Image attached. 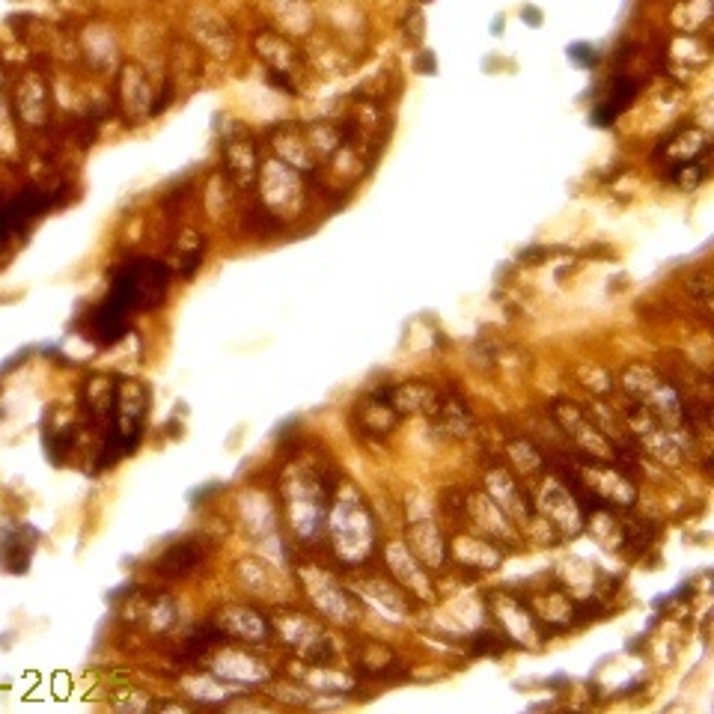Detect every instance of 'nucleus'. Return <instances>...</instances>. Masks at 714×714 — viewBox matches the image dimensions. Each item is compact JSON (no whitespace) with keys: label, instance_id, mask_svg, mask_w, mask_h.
Wrapping results in <instances>:
<instances>
[{"label":"nucleus","instance_id":"f257e3e1","mask_svg":"<svg viewBox=\"0 0 714 714\" xmlns=\"http://www.w3.org/2000/svg\"><path fill=\"white\" fill-rule=\"evenodd\" d=\"M619 384L622 390L640 402L646 411H652L676 438L679 444L685 447V429H688V420H685V399L679 396V390L664 381L652 366L646 363H628L619 375Z\"/></svg>","mask_w":714,"mask_h":714},{"label":"nucleus","instance_id":"f03ea898","mask_svg":"<svg viewBox=\"0 0 714 714\" xmlns=\"http://www.w3.org/2000/svg\"><path fill=\"white\" fill-rule=\"evenodd\" d=\"M622 420H625L628 432L640 441V447H643L652 459H658V462H664V465H679V462H682L685 447L679 444V438H676L652 411H646L640 402H631V405L622 411Z\"/></svg>","mask_w":714,"mask_h":714},{"label":"nucleus","instance_id":"7ed1b4c3","mask_svg":"<svg viewBox=\"0 0 714 714\" xmlns=\"http://www.w3.org/2000/svg\"><path fill=\"white\" fill-rule=\"evenodd\" d=\"M551 417L554 423L578 444L581 453H587L593 462H613V444L601 435V429L595 426L593 420L575 405V402H554L551 405Z\"/></svg>","mask_w":714,"mask_h":714},{"label":"nucleus","instance_id":"20e7f679","mask_svg":"<svg viewBox=\"0 0 714 714\" xmlns=\"http://www.w3.org/2000/svg\"><path fill=\"white\" fill-rule=\"evenodd\" d=\"M262 191H265V200L271 209H280V212H298L301 203H304V194H301V182L295 176V167L289 164H280V161H271L262 173Z\"/></svg>","mask_w":714,"mask_h":714},{"label":"nucleus","instance_id":"39448f33","mask_svg":"<svg viewBox=\"0 0 714 714\" xmlns=\"http://www.w3.org/2000/svg\"><path fill=\"white\" fill-rule=\"evenodd\" d=\"M542 509H545V515H548V521H551L554 527H560L566 536H578V533H581V524H584L581 509H578L572 491L563 488L560 482H548V485H545V491H542Z\"/></svg>","mask_w":714,"mask_h":714},{"label":"nucleus","instance_id":"423d86ee","mask_svg":"<svg viewBox=\"0 0 714 714\" xmlns=\"http://www.w3.org/2000/svg\"><path fill=\"white\" fill-rule=\"evenodd\" d=\"M587 488L601 503H610V506H631L637 500V488L619 471L607 468L604 462H595L587 471Z\"/></svg>","mask_w":714,"mask_h":714},{"label":"nucleus","instance_id":"0eeeda50","mask_svg":"<svg viewBox=\"0 0 714 714\" xmlns=\"http://www.w3.org/2000/svg\"><path fill=\"white\" fill-rule=\"evenodd\" d=\"M224 164L238 188H250L256 182V149L253 140L238 128L233 137H224Z\"/></svg>","mask_w":714,"mask_h":714},{"label":"nucleus","instance_id":"6e6552de","mask_svg":"<svg viewBox=\"0 0 714 714\" xmlns=\"http://www.w3.org/2000/svg\"><path fill=\"white\" fill-rule=\"evenodd\" d=\"M387 399L399 414H435L441 396L426 381H405L399 387H387Z\"/></svg>","mask_w":714,"mask_h":714},{"label":"nucleus","instance_id":"1a4fd4ad","mask_svg":"<svg viewBox=\"0 0 714 714\" xmlns=\"http://www.w3.org/2000/svg\"><path fill=\"white\" fill-rule=\"evenodd\" d=\"M399 420V411L390 405L387 399V390H378L372 399L360 402L357 408V423H360V432H369V435H387Z\"/></svg>","mask_w":714,"mask_h":714},{"label":"nucleus","instance_id":"9d476101","mask_svg":"<svg viewBox=\"0 0 714 714\" xmlns=\"http://www.w3.org/2000/svg\"><path fill=\"white\" fill-rule=\"evenodd\" d=\"M488 488L494 494V506L497 509L515 515V518H524V521L530 518V503H527L524 491L518 488V482L506 471H491L488 474Z\"/></svg>","mask_w":714,"mask_h":714},{"label":"nucleus","instance_id":"9b49d317","mask_svg":"<svg viewBox=\"0 0 714 714\" xmlns=\"http://www.w3.org/2000/svg\"><path fill=\"white\" fill-rule=\"evenodd\" d=\"M200 563H203V548L197 542H182V545H173L155 563V569L167 578H179V575H188L191 569H197Z\"/></svg>","mask_w":714,"mask_h":714},{"label":"nucleus","instance_id":"f8f14e48","mask_svg":"<svg viewBox=\"0 0 714 714\" xmlns=\"http://www.w3.org/2000/svg\"><path fill=\"white\" fill-rule=\"evenodd\" d=\"M435 417H438V426L447 429V432L456 435V438H465V435H471V429H474V414H471V408H468L462 399H453V396L438 399Z\"/></svg>","mask_w":714,"mask_h":714},{"label":"nucleus","instance_id":"ddd939ff","mask_svg":"<svg viewBox=\"0 0 714 714\" xmlns=\"http://www.w3.org/2000/svg\"><path fill=\"white\" fill-rule=\"evenodd\" d=\"M673 24L685 33H697L712 21V0H679L673 6Z\"/></svg>","mask_w":714,"mask_h":714},{"label":"nucleus","instance_id":"4468645a","mask_svg":"<svg viewBox=\"0 0 714 714\" xmlns=\"http://www.w3.org/2000/svg\"><path fill=\"white\" fill-rule=\"evenodd\" d=\"M256 51L280 72V75H292V69H295V51H292V45L289 42H283L280 36H274V33H265V36H259L256 39Z\"/></svg>","mask_w":714,"mask_h":714},{"label":"nucleus","instance_id":"2eb2a0df","mask_svg":"<svg viewBox=\"0 0 714 714\" xmlns=\"http://www.w3.org/2000/svg\"><path fill=\"white\" fill-rule=\"evenodd\" d=\"M664 152H667L670 158H676V164L694 161L700 152H706V134L697 131V128H685V131L676 134L670 143H664Z\"/></svg>","mask_w":714,"mask_h":714},{"label":"nucleus","instance_id":"dca6fc26","mask_svg":"<svg viewBox=\"0 0 714 714\" xmlns=\"http://www.w3.org/2000/svg\"><path fill=\"white\" fill-rule=\"evenodd\" d=\"M509 459L518 465V471L524 476L536 474L542 468V453L530 441H512L509 444Z\"/></svg>","mask_w":714,"mask_h":714},{"label":"nucleus","instance_id":"f3484780","mask_svg":"<svg viewBox=\"0 0 714 714\" xmlns=\"http://www.w3.org/2000/svg\"><path fill=\"white\" fill-rule=\"evenodd\" d=\"M712 292H714V277L709 268H700L691 280H688V295L709 313L712 310Z\"/></svg>","mask_w":714,"mask_h":714},{"label":"nucleus","instance_id":"a211bd4d","mask_svg":"<svg viewBox=\"0 0 714 714\" xmlns=\"http://www.w3.org/2000/svg\"><path fill=\"white\" fill-rule=\"evenodd\" d=\"M670 179L679 185V188H685V191H694L703 179H706V170L700 167V164H694V161H685V164H673V173H670Z\"/></svg>","mask_w":714,"mask_h":714},{"label":"nucleus","instance_id":"6ab92c4d","mask_svg":"<svg viewBox=\"0 0 714 714\" xmlns=\"http://www.w3.org/2000/svg\"><path fill=\"white\" fill-rule=\"evenodd\" d=\"M503 640H500V634H479V637H474V652L476 655H485V652H500L503 646H500Z\"/></svg>","mask_w":714,"mask_h":714}]
</instances>
